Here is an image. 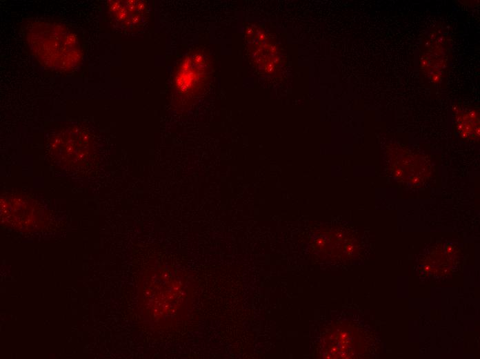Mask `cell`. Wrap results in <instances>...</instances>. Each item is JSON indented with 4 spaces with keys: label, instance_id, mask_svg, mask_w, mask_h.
Wrapping results in <instances>:
<instances>
[{
    "label": "cell",
    "instance_id": "obj_1",
    "mask_svg": "<svg viewBox=\"0 0 480 359\" xmlns=\"http://www.w3.org/2000/svg\"><path fill=\"white\" fill-rule=\"evenodd\" d=\"M30 48L46 66L55 69L74 66L80 58L76 37L58 24H37L28 35Z\"/></svg>",
    "mask_w": 480,
    "mask_h": 359
}]
</instances>
